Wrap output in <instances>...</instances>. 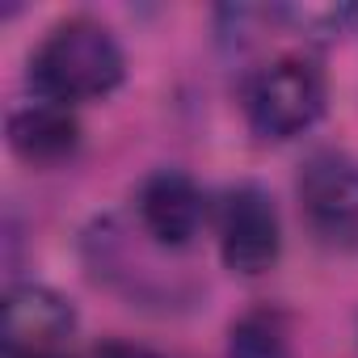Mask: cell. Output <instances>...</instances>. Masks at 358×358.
I'll return each mask as SVG.
<instances>
[{"label":"cell","instance_id":"cell-7","mask_svg":"<svg viewBox=\"0 0 358 358\" xmlns=\"http://www.w3.org/2000/svg\"><path fill=\"white\" fill-rule=\"evenodd\" d=\"M80 143V122L72 114V106L34 97L30 106H17L9 114V148L26 160V164H55L68 160Z\"/></svg>","mask_w":358,"mask_h":358},{"label":"cell","instance_id":"cell-11","mask_svg":"<svg viewBox=\"0 0 358 358\" xmlns=\"http://www.w3.org/2000/svg\"><path fill=\"white\" fill-rule=\"evenodd\" d=\"M354 17H358V13H354Z\"/></svg>","mask_w":358,"mask_h":358},{"label":"cell","instance_id":"cell-9","mask_svg":"<svg viewBox=\"0 0 358 358\" xmlns=\"http://www.w3.org/2000/svg\"><path fill=\"white\" fill-rule=\"evenodd\" d=\"M97 358H160V354H148V350H135V345H101Z\"/></svg>","mask_w":358,"mask_h":358},{"label":"cell","instance_id":"cell-2","mask_svg":"<svg viewBox=\"0 0 358 358\" xmlns=\"http://www.w3.org/2000/svg\"><path fill=\"white\" fill-rule=\"evenodd\" d=\"M245 114L262 139H295L324 114V72L303 55L270 59L245 89Z\"/></svg>","mask_w":358,"mask_h":358},{"label":"cell","instance_id":"cell-10","mask_svg":"<svg viewBox=\"0 0 358 358\" xmlns=\"http://www.w3.org/2000/svg\"><path fill=\"white\" fill-rule=\"evenodd\" d=\"M34 358H68L64 350H55V354H34Z\"/></svg>","mask_w":358,"mask_h":358},{"label":"cell","instance_id":"cell-1","mask_svg":"<svg viewBox=\"0 0 358 358\" xmlns=\"http://www.w3.org/2000/svg\"><path fill=\"white\" fill-rule=\"evenodd\" d=\"M127 76V55L110 26L93 17H68L47 30L38 51L30 55V85L34 97L76 106L114 93Z\"/></svg>","mask_w":358,"mask_h":358},{"label":"cell","instance_id":"cell-5","mask_svg":"<svg viewBox=\"0 0 358 358\" xmlns=\"http://www.w3.org/2000/svg\"><path fill=\"white\" fill-rule=\"evenodd\" d=\"M76 329V308L68 295L43 282H22L5 295V354L34 358L55 354Z\"/></svg>","mask_w":358,"mask_h":358},{"label":"cell","instance_id":"cell-6","mask_svg":"<svg viewBox=\"0 0 358 358\" xmlns=\"http://www.w3.org/2000/svg\"><path fill=\"white\" fill-rule=\"evenodd\" d=\"M139 224L156 245L186 249L207 224V199L182 169H160L139 186Z\"/></svg>","mask_w":358,"mask_h":358},{"label":"cell","instance_id":"cell-3","mask_svg":"<svg viewBox=\"0 0 358 358\" xmlns=\"http://www.w3.org/2000/svg\"><path fill=\"white\" fill-rule=\"evenodd\" d=\"M299 203L308 228L329 249H358V160L345 152H316L299 173Z\"/></svg>","mask_w":358,"mask_h":358},{"label":"cell","instance_id":"cell-8","mask_svg":"<svg viewBox=\"0 0 358 358\" xmlns=\"http://www.w3.org/2000/svg\"><path fill=\"white\" fill-rule=\"evenodd\" d=\"M228 358H291L287 329L274 312H249L232 324Z\"/></svg>","mask_w":358,"mask_h":358},{"label":"cell","instance_id":"cell-4","mask_svg":"<svg viewBox=\"0 0 358 358\" xmlns=\"http://www.w3.org/2000/svg\"><path fill=\"white\" fill-rule=\"evenodd\" d=\"M282 253V224L270 190L241 182L220 203V257L232 274L257 278Z\"/></svg>","mask_w":358,"mask_h":358}]
</instances>
